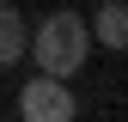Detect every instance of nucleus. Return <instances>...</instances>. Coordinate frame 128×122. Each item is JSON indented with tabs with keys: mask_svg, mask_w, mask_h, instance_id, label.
<instances>
[{
	"mask_svg": "<svg viewBox=\"0 0 128 122\" xmlns=\"http://www.w3.org/2000/svg\"><path fill=\"white\" fill-rule=\"evenodd\" d=\"M30 61H37V73H55V80H73L79 67H86L92 55V24L79 18V12H49V18H37V30H30Z\"/></svg>",
	"mask_w": 128,
	"mask_h": 122,
	"instance_id": "1",
	"label": "nucleus"
},
{
	"mask_svg": "<svg viewBox=\"0 0 128 122\" xmlns=\"http://www.w3.org/2000/svg\"><path fill=\"white\" fill-rule=\"evenodd\" d=\"M18 116H24V122H73V116H79V98L67 92V80L37 73V80L18 86Z\"/></svg>",
	"mask_w": 128,
	"mask_h": 122,
	"instance_id": "2",
	"label": "nucleus"
},
{
	"mask_svg": "<svg viewBox=\"0 0 128 122\" xmlns=\"http://www.w3.org/2000/svg\"><path fill=\"white\" fill-rule=\"evenodd\" d=\"M92 43H104L110 55H128V0H104L92 12Z\"/></svg>",
	"mask_w": 128,
	"mask_h": 122,
	"instance_id": "3",
	"label": "nucleus"
},
{
	"mask_svg": "<svg viewBox=\"0 0 128 122\" xmlns=\"http://www.w3.org/2000/svg\"><path fill=\"white\" fill-rule=\"evenodd\" d=\"M30 49V24H24V12L12 6V0H0V67H18Z\"/></svg>",
	"mask_w": 128,
	"mask_h": 122,
	"instance_id": "4",
	"label": "nucleus"
}]
</instances>
